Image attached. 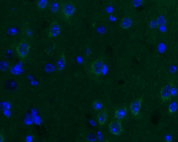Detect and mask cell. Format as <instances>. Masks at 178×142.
Returning <instances> with one entry per match:
<instances>
[{
  "label": "cell",
  "mask_w": 178,
  "mask_h": 142,
  "mask_svg": "<svg viewBox=\"0 0 178 142\" xmlns=\"http://www.w3.org/2000/svg\"><path fill=\"white\" fill-rule=\"evenodd\" d=\"M92 107L96 111H101L103 110V104L102 102L99 100H95L94 102L92 103Z\"/></svg>",
  "instance_id": "4fadbf2b"
},
{
  "label": "cell",
  "mask_w": 178,
  "mask_h": 142,
  "mask_svg": "<svg viewBox=\"0 0 178 142\" xmlns=\"http://www.w3.org/2000/svg\"><path fill=\"white\" fill-rule=\"evenodd\" d=\"M165 140L166 142H171L172 140V137L170 135H168L165 137Z\"/></svg>",
  "instance_id": "ffe728a7"
},
{
  "label": "cell",
  "mask_w": 178,
  "mask_h": 142,
  "mask_svg": "<svg viewBox=\"0 0 178 142\" xmlns=\"http://www.w3.org/2000/svg\"><path fill=\"white\" fill-rule=\"evenodd\" d=\"M157 23L158 24V26L163 25L166 24V19L163 17V16H160L156 20Z\"/></svg>",
  "instance_id": "e0dca14e"
},
{
  "label": "cell",
  "mask_w": 178,
  "mask_h": 142,
  "mask_svg": "<svg viewBox=\"0 0 178 142\" xmlns=\"http://www.w3.org/2000/svg\"><path fill=\"white\" fill-rule=\"evenodd\" d=\"M178 109V103L176 101H172L169 105V111L170 113H175Z\"/></svg>",
  "instance_id": "5bb4252c"
},
{
  "label": "cell",
  "mask_w": 178,
  "mask_h": 142,
  "mask_svg": "<svg viewBox=\"0 0 178 142\" xmlns=\"http://www.w3.org/2000/svg\"><path fill=\"white\" fill-rule=\"evenodd\" d=\"M109 127L110 132L114 135H120L123 131L121 120H119L111 121L109 124Z\"/></svg>",
  "instance_id": "277c9868"
},
{
  "label": "cell",
  "mask_w": 178,
  "mask_h": 142,
  "mask_svg": "<svg viewBox=\"0 0 178 142\" xmlns=\"http://www.w3.org/2000/svg\"><path fill=\"white\" fill-rule=\"evenodd\" d=\"M143 3V1L142 0H134L131 2L133 7H137L142 5Z\"/></svg>",
  "instance_id": "ac0fdd59"
},
{
  "label": "cell",
  "mask_w": 178,
  "mask_h": 142,
  "mask_svg": "<svg viewBox=\"0 0 178 142\" xmlns=\"http://www.w3.org/2000/svg\"><path fill=\"white\" fill-rule=\"evenodd\" d=\"M173 85V84L172 82H170L167 84L166 85H165V86H163L161 89L160 95H161V99L163 100V101H166L172 99V90Z\"/></svg>",
  "instance_id": "5b68a950"
},
{
  "label": "cell",
  "mask_w": 178,
  "mask_h": 142,
  "mask_svg": "<svg viewBox=\"0 0 178 142\" xmlns=\"http://www.w3.org/2000/svg\"><path fill=\"white\" fill-rule=\"evenodd\" d=\"M61 27L59 23L57 20H54L50 24L49 27V33H48L49 37H56L59 35Z\"/></svg>",
  "instance_id": "52a82bcc"
},
{
  "label": "cell",
  "mask_w": 178,
  "mask_h": 142,
  "mask_svg": "<svg viewBox=\"0 0 178 142\" xmlns=\"http://www.w3.org/2000/svg\"><path fill=\"white\" fill-rule=\"evenodd\" d=\"M104 65V61L102 58H99L91 64V71L96 77H99L102 73Z\"/></svg>",
  "instance_id": "7a4b0ae2"
},
{
  "label": "cell",
  "mask_w": 178,
  "mask_h": 142,
  "mask_svg": "<svg viewBox=\"0 0 178 142\" xmlns=\"http://www.w3.org/2000/svg\"><path fill=\"white\" fill-rule=\"evenodd\" d=\"M104 142H109V140H105V141H104Z\"/></svg>",
  "instance_id": "7402d4cb"
},
{
  "label": "cell",
  "mask_w": 178,
  "mask_h": 142,
  "mask_svg": "<svg viewBox=\"0 0 178 142\" xmlns=\"http://www.w3.org/2000/svg\"><path fill=\"white\" fill-rule=\"evenodd\" d=\"M142 102L143 99L142 97H140L131 102V104L129 105V109L132 113L134 116H138L139 114L142 104Z\"/></svg>",
  "instance_id": "8992f818"
},
{
  "label": "cell",
  "mask_w": 178,
  "mask_h": 142,
  "mask_svg": "<svg viewBox=\"0 0 178 142\" xmlns=\"http://www.w3.org/2000/svg\"><path fill=\"white\" fill-rule=\"evenodd\" d=\"M29 50L30 45L25 39L20 41L16 48V52L20 58L23 59L25 58L28 56Z\"/></svg>",
  "instance_id": "6da1fadb"
},
{
  "label": "cell",
  "mask_w": 178,
  "mask_h": 142,
  "mask_svg": "<svg viewBox=\"0 0 178 142\" xmlns=\"http://www.w3.org/2000/svg\"><path fill=\"white\" fill-rule=\"evenodd\" d=\"M127 113L126 107H122L116 110L114 113V118L117 120H121L126 116Z\"/></svg>",
  "instance_id": "9c48e42d"
},
{
  "label": "cell",
  "mask_w": 178,
  "mask_h": 142,
  "mask_svg": "<svg viewBox=\"0 0 178 142\" xmlns=\"http://www.w3.org/2000/svg\"><path fill=\"white\" fill-rule=\"evenodd\" d=\"M23 33L26 36L28 37H30L32 36V31L31 30L30 27L28 26H25L23 29Z\"/></svg>",
  "instance_id": "2e32d148"
},
{
  "label": "cell",
  "mask_w": 178,
  "mask_h": 142,
  "mask_svg": "<svg viewBox=\"0 0 178 142\" xmlns=\"http://www.w3.org/2000/svg\"></svg>",
  "instance_id": "603a6c76"
},
{
  "label": "cell",
  "mask_w": 178,
  "mask_h": 142,
  "mask_svg": "<svg viewBox=\"0 0 178 142\" xmlns=\"http://www.w3.org/2000/svg\"><path fill=\"white\" fill-rule=\"evenodd\" d=\"M59 4L56 1H53L49 4V10L53 14L57 13L59 11Z\"/></svg>",
  "instance_id": "7c38bea8"
},
{
  "label": "cell",
  "mask_w": 178,
  "mask_h": 142,
  "mask_svg": "<svg viewBox=\"0 0 178 142\" xmlns=\"http://www.w3.org/2000/svg\"><path fill=\"white\" fill-rule=\"evenodd\" d=\"M62 13L66 19L71 17L75 11V7L71 1L64 2L61 7Z\"/></svg>",
  "instance_id": "3957f363"
},
{
  "label": "cell",
  "mask_w": 178,
  "mask_h": 142,
  "mask_svg": "<svg viewBox=\"0 0 178 142\" xmlns=\"http://www.w3.org/2000/svg\"><path fill=\"white\" fill-rule=\"evenodd\" d=\"M65 64H66V57L64 53H62L57 58L56 62V68L57 71H62L64 69Z\"/></svg>",
  "instance_id": "30bf717a"
},
{
  "label": "cell",
  "mask_w": 178,
  "mask_h": 142,
  "mask_svg": "<svg viewBox=\"0 0 178 142\" xmlns=\"http://www.w3.org/2000/svg\"><path fill=\"white\" fill-rule=\"evenodd\" d=\"M132 24V20L131 17L126 16L121 20L120 26L122 29H126L131 27Z\"/></svg>",
  "instance_id": "8fae6325"
},
{
  "label": "cell",
  "mask_w": 178,
  "mask_h": 142,
  "mask_svg": "<svg viewBox=\"0 0 178 142\" xmlns=\"http://www.w3.org/2000/svg\"><path fill=\"white\" fill-rule=\"evenodd\" d=\"M108 111L106 108L101 110L97 114V121L99 124L103 126L106 124L107 120Z\"/></svg>",
  "instance_id": "ba28073f"
},
{
  "label": "cell",
  "mask_w": 178,
  "mask_h": 142,
  "mask_svg": "<svg viewBox=\"0 0 178 142\" xmlns=\"http://www.w3.org/2000/svg\"><path fill=\"white\" fill-rule=\"evenodd\" d=\"M37 6L39 9L40 10H43L47 7L48 4V1L47 0H39L37 2Z\"/></svg>",
  "instance_id": "9a60e30c"
},
{
  "label": "cell",
  "mask_w": 178,
  "mask_h": 142,
  "mask_svg": "<svg viewBox=\"0 0 178 142\" xmlns=\"http://www.w3.org/2000/svg\"><path fill=\"white\" fill-rule=\"evenodd\" d=\"M172 96H175L178 94V90L176 89V87L173 85L172 87Z\"/></svg>",
  "instance_id": "d6986e66"
},
{
  "label": "cell",
  "mask_w": 178,
  "mask_h": 142,
  "mask_svg": "<svg viewBox=\"0 0 178 142\" xmlns=\"http://www.w3.org/2000/svg\"><path fill=\"white\" fill-rule=\"evenodd\" d=\"M4 142V139L3 136L2 135V134H1V137H0V142Z\"/></svg>",
  "instance_id": "44dd1931"
}]
</instances>
